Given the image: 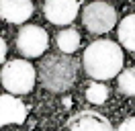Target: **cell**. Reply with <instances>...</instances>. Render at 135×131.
<instances>
[{"instance_id":"6da1fadb","label":"cell","mask_w":135,"mask_h":131,"mask_svg":"<svg viewBox=\"0 0 135 131\" xmlns=\"http://www.w3.org/2000/svg\"><path fill=\"white\" fill-rule=\"evenodd\" d=\"M86 74L94 80H110L123 68V51L115 41L98 39L86 47L82 55Z\"/></svg>"},{"instance_id":"7a4b0ae2","label":"cell","mask_w":135,"mask_h":131,"mask_svg":"<svg viewBox=\"0 0 135 131\" xmlns=\"http://www.w3.org/2000/svg\"><path fill=\"white\" fill-rule=\"evenodd\" d=\"M76 80V62L66 53H51L39 64V82L49 92H66Z\"/></svg>"},{"instance_id":"3957f363","label":"cell","mask_w":135,"mask_h":131,"mask_svg":"<svg viewBox=\"0 0 135 131\" xmlns=\"http://www.w3.org/2000/svg\"><path fill=\"white\" fill-rule=\"evenodd\" d=\"M37 80L35 68L25 59H10L0 70V82L8 94H27L31 92Z\"/></svg>"},{"instance_id":"277c9868","label":"cell","mask_w":135,"mask_h":131,"mask_svg":"<svg viewBox=\"0 0 135 131\" xmlns=\"http://www.w3.org/2000/svg\"><path fill=\"white\" fill-rule=\"evenodd\" d=\"M82 23L90 33H109L117 23V10L102 0L90 2L82 10Z\"/></svg>"},{"instance_id":"5b68a950","label":"cell","mask_w":135,"mask_h":131,"mask_svg":"<svg viewBox=\"0 0 135 131\" xmlns=\"http://www.w3.org/2000/svg\"><path fill=\"white\" fill-rule=\"evenodd\" d=\"M49 45V37L37 25H25L17 35V49L25 57H39Z\"/></svg>"},{"instance_id":"8992f818","label":"cell","mask_w":135,"mask_h":131,"mask_svg":"<svg viewBox=\"0 0 135 131\" xmlns=\"http://www.w3.org/2000/svg\"><path fill=\"white\" fill-rule=\"evenodd\" d=\"M78 0H45V16L53 25H70L78 16Z\"/></svg>"},{"instance_id":"52a82bcc","label":"cell","mask_w":135,"mask_h":131,"mask_svg":"<svg viewBox=\"0 0 135 131\" xmlns=\"http://www.w3.org/2000/svg\"><path fill=\"white\" fill-rule=\"evenodd\" d=\"M70 131H113L109 119L94 111H82L72 117Z\"/></svg>"},{"instance_id":"ba28073f","label":"cell","mask_w":135,"mask_h":131,"mask_svg":"<svg viewBox=\"0 0 135 131\" xmlns=\"http://www.w3.org/2000/svg\"><path fill=\"white\" fill-rule=\"evenodd\" d=\"M27 119V106L23 100L15 98V94H2L0 96V127L10 123H23Z\"/></svg>"},{"instance_id":"9c48e42d","label":"cell","mask_w":135,"mask_h":131,"mask_svg":"<svg viewBox=\"0 0 135 131\" xmlns=\"http://www.w3.org/2000/svg\"><path fill=\"white\" fill-rule=\"evenodd\" d=\"M33 15L31 0H0V16L8 23H25Z\"/></svg>"},{"instance_id":"30bf717a","label":"cell","mask_w":135,"mask_h":131,"mask_svg":"<svg viewBox=\"0 0 135 131\" xmlns=\"http://www.w3.org/2000/svg\"><path fill=\"white\" fill-rule=\"evenodd\" d=\"M117 35H119V41H121L123 47L135 51V15H129L121 21Z\"/></svg>"},{"instance_id":"8fae6325","label":"cell","mask_w":135,"mask_h":131,"mask_svg":"<svg viewBox=\"0 0 135 131\" xmlns=\"http://www.w3.org/2000/svg\"><path fill=\"white\" fill-rule=\"evenodd\" d=\"M57 47L61 49V53H74L78 47H80V33L76 29H64V31L57 35Z\"/></svg>"},{"instance_id":"7c38bea8","label":"cell","mask_w":135,"mask_h":131,"mask_svg":"<svg viewBox=\"0 0 135 131\" xmlns=\"http://www.w3.org/2000/svg\"><path fill=\"white\" fill-rule=\"evenodd\" d=\"M119 90L127 96H135V66L127 68L119 76Z\"/></svg>"},{"instance_id":"4fadbf2b","label":"cell","mask_w":135,"mask_h":131,"mask_svg":"<svg viewBox=\"0 0 135 131\" xmlns=\"http://www.w3.org/2000/svg\"><path fill=\"white\" fill-rule=\"evenodd\" d=\"M86 98H88V102H92V105H102L107 98H109V88L100 84V82H92L88 90H86Z\"/></svg>"},{"instance_id":"5bb4252c","label":"cell","mask_w":135,"mask_h":131,"mask_svg":"<svg viewBox=\"0 0 135 131\" xmlns=\"http://www.w3.org/2000/svg\"><path fill=\"white\" fill-rule=\"evenodd\" d=\"M117 131H135V117H129L125 121L121 123V127Z\"/></svg>"},{"instance_id":"9a60e30c","label":"cell","mask_w":135,"mask_h":131,"mask_svg":"<svg viewBox=\"0 0 135 131\" xmlns=\"http://www.w3.org/2000/svg\"><path fill=\"white\" fill-rule=\"evenodd\" d=\"M4 57H6V43H4V39L0 37V64L4 62Z\"/></svg>"}]
</instances>
